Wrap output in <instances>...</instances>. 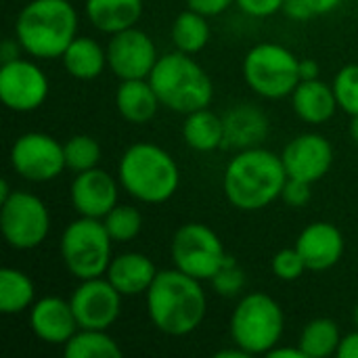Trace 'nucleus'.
Returning a JSON list of instances; mask_svg holds the SVG:
<instances>
[{
    "instance_id": "c03bdc74",
    "label": "nucleus",
    "mask_w": 358,
    "mask_h": 358,
    "mask_svg": "<svg viewBox=\"0 0 358 358\" xmlns=\"http://www.w3.org/2000/svg\"><path fill=\"white\" fill-rule=\"evenodd\" d=\"M250 355L243 350V348H239L237 344H233V348H224V350H218L216 352V358H248Z\"/></svg>"
},
{
    "instance_id": "ddd939ff",
    "label": "nucleus",
    "mask_w": 358,
    "mask_h": 358,
    "mask_svg": "<svg viewBox=\"0 0 358 358\" xmlns=\"http://www.w3.org/2000/svg\"><path fill=\"white\" fill-rule=\"evenodd\" d=\"M157 59L155 42L136 25L113 34L107 44V65L120 80L149 78Z\"/></svg>"
},
{
    "instance_id": "2f4dec72",
    "label": "nucleus",
    "mask_w": 358,
    "mask_h": 358,
    "mask_svg": "<svg viewBox=\"0 0 358 358\" xmlns=\"http://www.w3.org/2000/svg\"><path fill=\"white\" fill-rule=\"evenodd\" d=\"M331 86L338 99V107L350 117L358 115V63L344 65L336 73Z\"/></svg>"
},
{
    "instance_id": "2eb2a0df",
    "label": "nucleus",
    "mask_w": 358,
    "mask_h": 358,
    "mask_svg": "<svg viewBox=\"0 0 358 358\" xmlns=\"http://www.w3.org/2000/svg\"><path fill=\"white\" fill-rule=\"evenodd\" d=\"M281 159L289 178H300L315 185L331 170L334 147L323 134L304 132L283 147Z\"/></svg>"
},
{
    "instance_id": "7c9ffc66",
    "label": "nucleus",
    "mask_w": 358,
    "mask_h": 358,
    "mask_svg": "<svg viewBox=\"0 0 358 358\" xmlns=\"http://www.w3.org/2000/svg\"><path fill=\"white\" fill-rule=\"evenodd\" d=\"M103 224L113 239V243L134 241L143 231V214L134 206H115L105 218Z\"/></svg>"
},
{
    "instance_id": "37998d69",
    "label": "nucleus",
    "mask_w": 358,
    "mask_h": 358,
    "mask_svg": "<svg viewBox=\"0 0 358 358\" xmlns=\"http://www.w3.org/2000/svg\"><path fill=\"white\" fill-rule=\"evenodd\" d=\"M308 4L315 15H329L342 4V0H308Z\"/></svg>"
},
{
    "instance_id": "393cba45",
    "label": "nucleus",
    "mask_w": 358,
    "mask_h": 358,
    "mask_svg": "<svg viewBox=\"0 0 358 358\" xmlns=\"http://www.w3.org/2000/svg\"><path fill=\"white\" fill-rule=\"evenodd\" d=\"M182 138L193 151H199V153L216 151L224 143L222 117L210 111L208 107L187 113L185 124H182Z\"/></svg>"
},
{
    "instance_id": "4be33fe9",
    "label": "nucleus",
    "mask_w": 358,
    "mask_h": 358,
    "mask_svg": "<svg viewBox=\"0 0 358 358\" xmlns=\"http://www.w3.org/2000/svg\"><path fill=\"white\" fill-rule=\"evenodd\" d=\"M115 107L126 122L147 124L157 115L162 101L153 90L149 78L122 80L115 92Z\"/></svg>"
},
{
    "instance_id": "473e14b6",
    "label": "nucleus",
    "mask_w": 358,
    "mask_h": 358,
    "mask_svg": "<svg viewBox=\"0 0 358 358\" xmlns=\"http://www.w3.org/2000/svg\"><path fill=\"white\" fill-rule=\"evenodd\" d=\"M212 287L218 296L222 298H235L243 292L245 287V271L237 264L235 258H227L222 268L212 277Z\"/></svg>"
},
{
    "instance_id": "4c0bfd02",
    "label": "nucleus",
    "mask_w": 358,
    "mask_h": 358,
    "mask_svg": "<svg viewBox=\"0 0 358 358\" xmlns=\"http://www.w3.org/2000/svg\"><path fill=\"white\" fill-rule=\"evenodd\" d=\"M283 13L294 19V21H304V19H310L315 17L308 0H285L283 2Z\"/></svg>"
},
{
    "instance_id": "9b49d317",
    "label": "nucleus",
    "mask_w": 358,
    "mask_h": 358,
    "mask_svg": "<svg viewBox=\"0 0 358 358\" xmlns=\"http://www.w3.org/2000/svg\"><path fill=\"white\" fill-rule=\"evenodd\" d=\"M13 170L29 182H48L67 168L63 143L46 132H25L15 138L8 153Z\"/></svg>"
},
{
    "instance_id": "ea45409f",
    "label": "nucleus",
    "mask_w": 358,
    "mask_h": 358,
    "mask_svg": "<svg viewBox=\"0 0 358 358\" xmlns=\"http://www.w3.org/2000/svg\"><path fill=\"white\" fill-rule=\"evenodd\" d=\"M21 52H23V46L19 44L17 38H6L2 42V46H0V59H2V63H8V61L19 59Z\"/></svg>"
},
{
    "instance_id": "79ce46f5",
    "label": "nucleus",
    "mask_w": 358,
    "mask_h": 358,
    "mask_svg": "<svg viewBox=\"0 0 358 358\" xmlns=\"http://www.w3.org/2000/svg\"><path fill=\"white\" fill-rule=\"evenodd\" d=\"M321 73V65L315 59H300V78L302 80H317Z\"/></svg>"
},
{
    "instance_id": "bb28decb",
    "label": "nucleus",
    "mask_w": 358,
    "mask_h": 358,
    "mask_svg": "<svg viewBox=\"0 0 358 358\" xmlns=\"http://www.w3.org/2000/svg\"><path fill=\"white\" fill-rule=\"evenodd\" d=\"M36 302V285L19 268L4 266L0 271V313L10 317V315H21L31 308Z\"/></svg>"
},
{
    "instance_id": "f3484780",
    "label": "nucleus",
    "mask_w": 358,
    "mask_h": 358,
    "mask_svg": "<svg viewBox=\"0 0 358 358\" xmlns=\"http://www.w3.org/2000/svg\"><path fill=\"white\" fill-rule=\"evenodd\" d=\"M29 327L38 340L50 346H65L80 329L71 302L59 296H46L31 304Z\"/></svg>"
},
{
    "instance_id": "9d476101",
    "label": "nucleus",
    "mask_w": 358,
    "mask_h": 358,
    "mask_svg": "<svg viewBox=\"0 0 358 358\" xmlns=\"http://www.w3.org/2000/svg\"><path fill=\"white\" fill-rule=\"evenodd\" d=\"M170 254L178 271L199 281H212L229 258L220 237L201 222L182 224L172 237Z\"/></svg>"
},
{
    "instance_id": "6ab92c4d",
    "label": "nucleus",
    "mask_w": 358,
    "mask_h": 358,
    "mask_svg": "<svg viewBox=\"0 0 358 358\" xmlns=\"http://www.w3.org/2000/svg\"><path fill=\"white\" fill-rule=\"evenodd\" d=\"M224 124V149H252V147H262L271 132V120L268 115L252 103H241L229 109L222 115Z\"/></svg>"
},
{
    "instance_id": "cd10ccee",
    "label": "nucleus",
    "mask_w": 358,
    "mask_h": 358,
    "mask_svg": "<svg viewBox=\"0 0 358 358\" xmlns=\"http://www.w3.org/2000/svg\"><path fill=\"white\" fill-rule=\"evenodd\" d=\"M342 342L340 327L334 319L319 317L304 325L298 338V346L306 358H327L338 352Z\"/></svg>"
},
{
    "instance_id": "7ed1b4c3",
    "label": "nucleus",
    "mask_w": 358,
    "mask_h": 358,
    "mask_svg": "<svg viewBox=\"0 0 358 358\" xmlns=\"http://www.w3.org/2000/svg\"><path fill=\"white\" fill-rule=\"evenodd\" d=\"M76 36L78 10L69 0H29L15 21L23 52L40 61L61 59Z\"/></svg>"
},
{
    "instance_id": "0eeeda50",
    "label": "nucleus",
    "mask_w": 358,
    "mask_h": 358,
    "mask_svg": "<svg viewBox=\"0 0 358 358\" xmlns=\"http://www.w3.org/2000/svg\"><path fill=\"white\" fill-rule=\"evenodd\" d=\"M243 80L262 99L279 101L292 96L300 78V59L277 42H260L243 57Z\"/></svg>"
},
{
    "instance_id": "c9c22d12",
    "label": "nucleus",
    "mask_w": 358,
    "mask_h": 358,
    "mask_svg": "<svg viewBox=\"0 0 358 358\" xmlns=\"http://www.w3.org/2000/svg\"><path fill=\"white\" fill-rule=\"evenodd\" d=\"M285 0H235L241 13L254 19H266L283 10Z\"/></svg>"
},
{
    "instance_id": "423d86ee",
    "label": "nucleus",
    "mask_w": 358,
    "mask_h": 358,
    "mask_svg": "<svg viewBox=\"0 0 358 358\" xmlns=\"http://www.w3.org/2000/svg\"><path fill=\"white\" fill-rule=\"evenodd\" d=\"M229 325L233 344L243 348L250 357L268 355L281 344L285 315L275 298L262 292H252L237 302Z\"/></svg>"
},
{
    "instance_id": "b1692460",
    "label": "nucleus",
    "mask_w": 358,
    "mask_h": 358,
    "mask_svg": "<svg viewBox=\"0 0 358 358\" xmlns=\"http://www.w3.org/2000/svg\"><path fill=\"white\" fill-rule=\"evenodd\" d=\"M65 71L82 82L96 80L107 65V48L101 46L90 36H76V40L67 46V50L61 57Z\"/></svg>"
},
{
    "instance_id": "09e8293b",
    "label": "nucleus",
    "mask_w": 358,
    "mask_h": 358,
    "mask_svg": "<svg viewBox=\"0 0 358 358\" xmlns=\"http://www.w3.org/2000/svg\"><path fill=\"white\" fill-rule=\"evenodd\" d=\"M357 19H358V4H357Z\"/></svg>"
},
{
    "instance_id": "39448f33",
    "label": "nucleus",
    "mask_w": 358,
    "mask_h": 358,
    "mask_svg": "<svg viewBox=\"0 0 358 358\" xmlns=\"http://www.w3.org/2000/svg\"><path fill=\"white\" fill-rule=\"evenodd\" d=\"M162 107L174 113H193L210 107L214 99V84L208 71L193 59V55L174 50L162 55L149 76Z\"/></svg>"
},
{
    "instance_id": "a18cd8bd",
    "label": "nucleus",
    "mask_w": 358,
    "mask_h": 358,
    "mask_svg": "<svg viewBox=\"0 0 358 358\" xmlns=\"http://www.w3.org/2000/svg\"><path fill=\"white\" fill-rule=\"evenodd\" d=\"M350 136H352V141L358 145V115L350 117Z\"/></svg>"
},
{
    "instance_id": "e433bc0d",
    "label": "nucleus",
    "mask_w": 358,
    "mask_h": 358,
    "mask_svg": "<svg viewBox=\"0 0 358 358\" xmlns=\"http://www.w3.org/2000/svg\"><path fill=\"white\" fill-rule=\"evenodd\" d=\"M235 4V0H187V6L206 15V17H216L229 10Z\"/></svg>"
},
{
    "instance_id": "72a5a7b5",
    "label": "nucleus",
    "mask_w": 358,
    "mask_h": 358,
    "mask_svg": "<svg viewBox=\"0 0 358 358\" xmlns=\"http://www.w3.org/2000/svg\"><path fill=\"white\" fill-rule=\"evenodd\" d=\"M306 271V262L302 260L296 245L277 252L273 258V273L279 281H298Z\"/></svg>"
},
{
    "instance_id": "a211bd4d",
    "label": "nucleus",
    "mask_w": 358,
    "mask_h": 358,
    "mask_svg": "<svg viewBox=\"0 0 358 358\" xmlns=\"http://www.w3.org/2000/svg\"><path fill=\"white\" fill-rule=\"evenodd\" d=\"M296 250L308 271H329L344 256V235L331 222H313L298 235Z\"/></svg>"
},
{
    "instance_id": "a878e982",
    "label": "nucleus",
    "mask_w": 358,
    "mask_h": 358,
    "mask_svg": "<svg viewBox=\"0 0 358 358\" xmlns=\"http://www.w3.org/2000/svg\"><path fill=\"white\" fill-rule=\"evenodd\" d=\"M208 19L210 17H206L193 8L178 13L176 19L172 21V29H170V38H172L174 48L180 52H187V55L201 52L208 46L210 36H212Z\"/></svg>"
},
{
    "instance_id": "f704fd0d",
    "label": "nucleus",
    "mask_w": 358,
    "mask_h": 358,
    "mask_svg": "<svg viewBox=\"0 0 358 358\" xmlns=\"http://www.w3.org/2000/svg\"><path fill=\"white\" fill-rule=\"evenodd\" d=\"M313 185L306 182V180H300V178H287L285 187H283V193H281V199L289 206V208H304L310 197H313Z\"/></svg>"
},
{
    "instance_id": "20e7f679",
    "label": "nucleus",
    "mask_w": 358,
    "mask_h": 358,
    "mask_svg": "<svg viewBox=\"0 0 358 358\" xmlns=\"http://www.w3.org/2000/svg\"><path fill=\"white\" fill-rule=\"evenodd\" d=\"M117 180L136 201L157 206L176 195L180 170L164 147L155 143H134L120 157Z\"/></svg>"
},
{
    "instance_id": "58836bf2",
    "label": "nucleus",
    "mask_w": 358,
    "mask_h": 358,
    "mask_svg": "<svg viewBox=\"0 0 358 358\" xmlns=\"http://www.w3.org/2000/svg\"><path fill=\"white\" fill-rule=\"evenodd\" d=\"M336 357L358 358V329L342 336V342H340V348H338Z\"/></svg>"
},
{
    "instance_id": "dca6fc26",
    "label": "nucleus",
    "mask_w": 358,
    "mask_h": 358,
    "mask_svg": "<svg viewBox=\"0 0 358 358\" xmlns=\"http://www.w3.org/2000/svg\"><path fill=\"white\" fill-rule=\"evenodd\" d=\"M120 187V180L96 166L92 170L76 174L69 189V199L78 216L103 220L117 206Z\"/></svg>"
},
{
    "instance_id": "c85d7f7f",
    "label": "nucleus",
    "mask_w": 358,
    "mask_h": 358,
    "mask_svg": "<svg viewBox=\"0 0 358 358\" xmlns=\"http://www.w3.org/2000/svg\"><path fill=\"white\" fill-rule=\"evenodd\" d=\"M67 358H120V344L107 334V329H78L63 346Z\"/></svg>"
},
{
    "instance_id": "aec40b11",
    "label": "nucleus",
    "mask_w": 358,
    "mask_h": 358,
    "mask_svg": "<svg viewBox=\"0 0 358 358\" xmlns=\"http://www.w3.org/2000/svg\"><path fill=\"white\" fill-rule=\"evenodd\" d=\"M157 273L159 271L149 256L141 252H124L111 258L105 277L124 298H132L147 294Z\"/></svg>"
},
{
    "instance_id": "c756f323",
    "label": "nucleus",
    "mask_w": 358,
    "mask_h": 358,
    "mask_svg": "<svg viewBox=\"0 0 358 358\" xmlns=\"http://www.w3.org/2000/svg\"><path fill=\"white\" fill-rule=\"evenodd\" d=\"M63 151H65V164L69 170L78 172H86L99 166L101 162V145L94 136L90 134H73L63 143Z\"/></svg>"
},
{
    "instance_id": "de8ad7c7",
    "label": "nucleus",
    "mask_w": 358,
    "mask_h": 358,
    "mask_svg": "<svg viewBox=\"0 0 358 358\" xmlns=\"http://www.w3.org/2000/svg\"><path fill=\"white\" fill-rule=\"evenodd\" d=\"M352 319H355V325H357V329H358V302H357V306H355V310H352Z\"/></svg>"
},
{
    "instance_id": "1a4fd4ad",
    "label": "nucleus",
    "mask_w": 358,
    "mask_h": 358,
    "mask_svg": "<svg viewBox=\"0 0 358 358\" xmlns=\"http://www.w3.org/2000/svg\"><path fill=\"white\" fill-rule=\"evenodd\" d=\"M0 229L13 250H36L50 233V212L38 195L13 191L0 203Z\"/></svg>"
},
{
    "instance_id": "49530a36",
    "label": "nucleus",
    "mask_w": 358,
    "mask_h": 358,
    "mask_svg": "<svg viewBox=\"0 0 358 358\" xmlns=\"http://www.w3.org/2000/svg\"><path fill=\"white\" fill-rule=\"evenodd\" d=\"M10 193H13V191H10V187H8V182H6V180H2V185H0V203H2Z\"/></svg>"
},
{
    "instance_id": "412c9836",
    "label": "nucleus",
    "mask_w": 358,
    "mask_h": 358,
    "mask_svg": "<svg viewBox=\"0 0 358 358\" xmlns=\"http://www.w3.org/2000/svg\"><path fill=\"white\" fill-rule=\"evenodd\" d=\"M292 107L302 122L313 126L329 122L336 115V109H340L334 86L319 78L302 80L296 86V90L292 92Z\"/></svg>"
},
{
    "instance_id": "a19ab883",
    "label": "nucleus",
    "mask_w": 358,
    "mask_h": 358,
    "mask_svg": "<svg viewBox=\"0 0 358 358\" xmlns=\"http://www.w3.org/2000/svg\"><path fill=\"white\" fill-rule=\"evenodd\" d=\"M266 357L271 358H306V355L302 352V348L296 344V346H275Z\"/></svg>"
},
{
    "instance_id": "4468645a",
    "label": "nucleus",
    "mask_w": 358,
    "mask_h": 358,
    "mask_svg": "<svg viewBox=\"0 0 358 358\" xmlns=\"http://www.w3.org/2000/svg\"><path fill=\"white\" fill-rule=\"evenodd\" d=\"M122 294L105 277L84 279L69 302L80 329H109L122 313Z\"/></svg>"
},
{
    "instance_id": "f257e3e1",
    "label": "nucleus",
    "mask_w": 358,
    "mask_h": 358,
    "mask_svg": "<svg viewBox=\"0 0 358 358\" xmlns=\"http://www.w3.org/2000/svg\"><path fill=\"white\" fill-rule=\"evenodd\" d=\"M145 298L153 327L170 338L193 334L208 315V296L201 281L176 266L159 271Z\"/></svg>"
},
{
    "instance_id": "f8f14e48",
    "label": "nucleus",
    "mask_w": 358,
    "mask_h": 358,
    "mask_svg": "<svg viewBox=\"0 0 358 358\" xmlns=\"http://www.w3.org/2000/svg\"><path fill=\"white\" fill-rule=\"evenodd\" d=\"M46 73L29 59H15L0 67V101L17 113L36 111L48 96Z\"/></svg>"
},
{
    "instance_id": "5701e85b",
    "label": "nucleus",
    "mask_w": 358,
    "mask_h": 358,
    "mask_svg": "<svg viewBox=\"0 0 358 358\" xmlns=\"http://www.w3.org/2000/svg\"><path fill=\"white\" fill-rule=\"evenodd\" d=\"M84 13L94 29L113 36L138 23L143 0H86Z\"/></svg>"
},
{
    "instance_id": "6e6552de",
    "label": "nucleus",
    "mask_w": 358,
    "mask_h": 358,
    "mask_svg": "<svg viewBox=\"0 0 358 358\" xmlns=\"http://www.w3.org/2000/svg\"><path fill=\"white\" fill-rule=\"evenodd\" d=\"M111 245L113 239L109 237L103 220L80 216L65 227L59 241V252L69 275L84 281L107 273L113 258Z\"/></svg>"
},
{
    "instance_id": "f03ea898",
    "label": "nucleus",
    "mask_w": 358,
    "mask_h": 358,
    "mask_svg": "<svg viewBox=\"0 0 358 358\" xmlns=\"http://www.w3.org/2000/svg\"><path fill=\"white\" fill-rule=\"evenodd\" d=\"M287 178L281 155L264 147H252L237 151L227 164L222 189L233 208L241 212H258L281 199Z\"/></svg>"
}]
</instances>
